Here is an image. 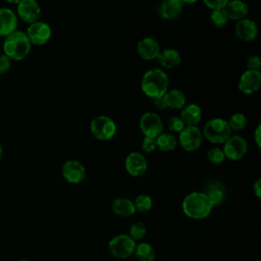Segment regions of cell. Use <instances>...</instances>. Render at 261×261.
Returning a JSON list of instances; mask_svg holds the SVG:
<instances>
[{"label": "cell", "mask_w": 261, "mask_h": 261, "mask_svg": "<svg viewBox=\"0 0 261 261\" xmlns=\"http://www.w3.org/2000/svg\"><path fill=\"white\" fill-rule=\"evenodd\" d=\"M168 76L160 68H152L146 71L141 81L142 92L151 99L163 96L168 91Z\"/></svg>", "instance_id": "1"}, {"label": "cell", "mask_w": 261, "mask_h": 261, "mask_svg": "<svg viewBox=\"0 0 261 261\" xmlns=\"http://www.w3.org/2000/svg\"><path fill=\"white\" fill-rule=\"evenodd\" d=\"M181 208L188 217L204 219L211 213L213 205L204 192H192L184 198Z\"/></svg>", "instance_id": "2"}, {"label": "cell", "mask_w": 261, "mask_h": 261, "mask_svg": "<svg viewBox=\"0 0 261 261\" xmlns=\"http://www.w3.org/2000/svg\"><path fill=\"white\" fill-rule=\"evenodd\" d=\"M31 42L25 33L20 31H14L10 35L6 36L3 50L4 54L13 60H22L31 51Z\"/></svg>", "instance_id": "3"}, {"label": "cell", "mask_w": 261, "mask_h": 261, "mask_svg": "<svg viewBox=\"0 0 261 261\" xmlns=\"http://www.w3.org/2000/svg\"><path fill=\"white\" fill-rule=\"evenodd\" d=\"M203 137L212 144H223L230 136L231 129L227 120L220 117H215L208 120L202 130Z\"/></svg>", "instance_id": "4"}, {"label": "cell", "mask_w": 261, "mask_h": 261, "mask_svg": "<svg viewBox=\"0 0 261 261\" xmlns=\"http://www.w3.org/2000/svg\"><path fill=\"white\" fill-rule=\"evenodd\" d=\"M90 132L97 140L108 141L116 134V123L109 116L99 115L92 119L90 123Z\"/></svg>", "instance_id": "5"}, {"label": "cell", "mask_w": 261, "mask_h": 261, "mask_svg": "<svg viewBox=\"0 0 261 261\" xmlns=\"http://www.w3.org/2000/svg\"><path fill=\"white\" fill-rule=\"evenodd\" d=\"M137 243L129 234H117L113 237L108 243L110 253L117 258L125 259L135 253Z\"/></svg>", "instance_id": "6"}, {"label": "cell", "mask_w": 261, "mask_h": 261, "mask_svg": "<svg viewBox=\"0 0 261 261\" xmlns=\"http://www.w3.org/2000/svg\"><path fill=\"white\" fill-rule=\"evenodd\" d=\"M139 127L145 137L156 139L163 132V122L157 113L146 112L140 118Z\"/></svg>", "instance_id": "7"}, {"label": "cell", "mask_w": 261, "mask_h": 261, "mask_svg": "<svg viewBox=\"0 0 261 261\" xmlns=\"http://www.w3.org/2000/svg\"><path fill=\"white\" fill-rule=\"evenodd\" d=\"M178 141L181 148L188 152L198 150L203 141L202 130L198 126H185L179 132Z\"/></svg>", "instance_id": "8"}, {"label": "cell", "mask_w": 261, "mask_h": 261, "mask_svg": "<svg viewBox=\"0 0 261 261\" xmlns=\"http://www.w3.org/2000/svg\"><path fill=\"white\" fill-rule=\"evenodd\" d=\"M248 150L247 141L241 136H230L224 143L222 151L225 155V158H228L232 161L242 159Z\"/></svg>", "instance_id": "9"}, {"label": "cell", "mask_w": 261, "mask_h": 261, "mask_svg": "<svg viewBox=\"0 0 261 261\" xmlns=\"http://www.w3.org/2000/svg\"><path fill=\"white\" fill-rule=\"evenodd\" d=\"M25 35L29 38L31 44L41 46L50 40L52 32L48 23L38 20L29 25Z\"/></svg>", "instance_id": "10"}, {"label": "cell", "mask_w": 261, "mask_h": 261, "mask_svg": "<svg viewBox=\"0 0 261 261\" xmlns=\"http://www.w3.org/2000/svg\"><path fill=\"white\" fill-rule=\"evenodd\" d=\"M61 173L63 178L69 184H80L86 177V168L77 160H67L62 165Z\"/></svg>", "instance_id": "11"}, {"label": "cell", "mask_w": 261, "mask_h": 261, "mask_svg": "<svg viewBox=\"0 0 261 261\" xmlns=\"http://www.w3.org/2000/svg\"><path fill=\"white\" fill-rule=\"evenodd\" d=\"M261 86V73L259 70L244 71L239 80V90L245 95H252L256 93Z\"/></svg>", "instance_id": "12"}, {"label": "cell", "mask_w": 261, "mask_h": 261, "mask_svg": "<svg viewBox=\"0 0 261 261\" xmlns=\"http://www.w3.org/2000/svg\"><path fill=\"white\" fill-rule=\"evenodd\" d=\"M17 14L24 22L31 24L39 20L41 7L36 0H21L17 3Z\"/></svg>", "instance_id": "13"}, {"label": "cell", "mask_w": 261, "mask_h": 261, "mask_svg": "<svg viewBox=\"0 0 261 261\" xmlns=\"http://www.w3.org/2000/svg\"><path fill=\"white\" fill-rule=\"evenodd\" d=\"M124 165L127 173L133 176L143 175L148 168L145 156L139 152H130L125 158Z\"/></svg>", "instance_id": "14"}, {"label": "cell", "mask_w": 261, "mask_h": 261, "mask_svg": "<svg viewBox=\"0 0 261 261\" xmlns=\"http://www.w3.org/2000/svg\"><path fill=\"white\" fill-rule=\"evenodd\" d=\"M234 34L238 39L244 42H251L255 40L258 35V27L254 20L245 17L237 21L234 25Z\"/></svg>", "instance_id": "15"}, {"label": "cell", "mask_w": 261, "mask_h": 261, "mask_svg": "<svg viewBox=\"0 0 261 261\" xmlns=\"http://www.w3.org/2000/svg\"><path fill=\"white\" fill-rule=\"evenodd\" d=\"M137 53L138 55L145 60H153L157 58L160 53V46L158 42L150 37L143 38L137 44Z\"/></svg>", "instance_id": "16"}, {"label": "cell", "mask_w": 261, "mask_h": 261, "mask_svg": "<svg viewBox=\"0 0 261 261\" xmlns=\"http://www.w3.org/2000/svg\"><path fill=\"white\" fill-rule=\"evenodd\" d=\"M17 28V17L9 8H0V36H8Z\"/></svg>", "instance_id": "17"}, {"label": "cell", "mask_w": 261, "mask_h": 261, "mask_svg": "<svg viewBox=\"0 0 261 261\" xmlns=\"http://www.w3.org/2000/svg\"><path fill=\"white\" fill-rule=\"evenodd\" d=\"M182 6L180 0H162L159 6V14L166 20H173L180 15Z\"/></svg>", "instance_id": "18"}, {"label": "cell", "mask_w": 261, "mask_h": 261, "mask_svg": "<svg viewBox=\"0 0 261 261\" xmlns=\"http://www.w3.org/2000/svg\"><path fill=\"white\" fill-rule=\"evenodd\" d=\"M223 10L228 19L238 21L246 17L249 12V7L243 0H229Z\"/></svg>", "instance_id": "19"}, {"label": "cell", "mask_w": 261, "mask_h": 261, "mask_svg": "<svg viewBox=\"0 0 261 261\" xmlns=\"http://www.w3.org/2000/svg\"><path fill=\"white\" fill-rule=\"evenodd\" d=\"M179 117L186 126H196L202 118L201 108L195 103L187 104L181 108Z\"/></svg>", "instance_id": "20"}, {"label": "cell", "mask_w": 261, "mask_h": 261, "mask_svg": "<svg viewBox=\"0 0 261 261\" xmlns=\"http://www.w3.org/2000/svg\"><path fill=\"white\" fill-rule=\"evenodd\" d=\"M156 59L158 60L159 64L162 67L167 68V69L176 67L177 65H179V63L181 61V57H180V54L178 53V51H176L175 49H171V48H167V49L160 51V53L158 54Z\"/></svg>", "instance_id": "21"}, {"label": "cell", "mask_w": 261, "mask_h": 261, "mask_svg": "<svg viewBox=\"0 0 261 261\" xmlns=\"http://www.w3.org/2000/svg\"><path fill=\"white\" fill-rule=\"evenodd\" d=\"M112 211L118 216L128 217L136 212V208L134 202L130 199L118 197L112 202Z\"/></svg>", "instance_id": "22"}, {"label": "cell", "mask_w": 261, "mask_h": 261, "mask_svg": "<svg viewBox=\"0 0 261 261\" xmlns=\"http://www.w3.org/2000/svg\"><path fill=\"white\" fill-rule=\"evenodd\" d=\"M204 193L210 200L213 207L220 205L223 202L225 196L224 187L219 181H211L210 184H208Z\"/></svg>", "instance_id": "23"}, {"label": "cell", "mask_w": 261, "mask_h": 261, "mask_svg": "<svg viewBox=\"0 0 261 261\" xmlns=\"http://www.w3.org/2000/svg\"><path fill=\"white\" fill-rule=\"evenodd\" d=\"M163 99L167 109H181L186 105V96L180 90L177 89L168 90L163 95Z\"/></svg>", "instance_id": "24"}, {"label": "cell", "mask_w": 261, "mask_h": 261, "mask_svg": "<svg viewBox=\"0 0 261 261\" xmlns=\"http://www.w3.org/2000/svg\"><path fill=\"white\" fill-rule=\"evenodd\" d=\"M156 146L162 152H170L176 148V138L168 133H161L156 139Z\"/></svg>", "instance_id": "25"}, {"label": "cell", "mask_w": 261, "mask_h": 261, "mask_svg": "<svg viewBox=\"0 0 261 261\" xmlns=\"http://www.w3.org/2000/svg\"><path fill=\"white\" fill-rule=\"evenodd\" d=\"M134 254L140 261H154L156 257L155 249L149 243H140L137 245Z\"/></svg>", "instance_id": "26"}, {"label": "cell", "mask_w": 261, "mask_h": 261, "mask_svg": "<svg viewBox=\"0 0 261 261\" xmlns=\"http://www.w3.org/2000/svg\"><path fill=\"white\" fill-rule=\"evenodd\" d=\"M231 130H243L247 126V117L243 113H233L227 120Z\"/></svg>", "instance_id": "27"}, {"label": "cell", "mask_w": 261, "mask_h": 261, "mask_svg": "<svg viewBox=\"0 0 261 261\" xmlns=\"http://www.w3.org/2000/svg\"><path fill=\"white\" fill-rule=\"evenodd\" d=\"M134 205H135L136 210H138L142 213L148 212L152 208V199L149 195L141 194L135 199Z\"/></svg>", "instance_id": "28"}, {"label": "cell", "mask_w": 261, "mask_h": 261, "mask_svg": "<svg viewBox=\"0 0 261 261\" xmlns=\"http://www.w3.org/2000/svg\"><path fill=\"white\" fill-rule=\"evenodd\" d=\"M210 21L216 28L221 29V28L225 27L228 22V18L226 16L223 8L212 10L211 13H210Z\"/></svg>", "instance_id": "29"}, {"label": "cell", "mask_w": 261, "mask_h": 261, "mask_svg": "<svg viewBox=\"0 0 261 261\" xmlns=\"http://www.w3.org/2000/svg\"><path fill=\"white\" fill-rule=\"evenodd\" d=\"M207 158L210 163L218 165V164H221L225 160V155L221 148L214 147V148H211L208 150Z\"/></svg>", "instance_id": "30"}, {"label": "cell", "mask_w": 261, "mask_h": 261, "mask_svg": "<svg viewBox=\"0 0 261 261\" xmlns=\"http://www.w3.org/2000/svg\"><path fill=\"white\" fill-rule=\"evenodd\" d=\"M146 232H147V229L145 224L141 221H138L130 225L128 234L130 236L132 239H134L135 241H138V240H142L145 237Z\"/></svg>", "instance_id": "31"}, {"label": "cell", "mask_w": 261, "mask_h": 261, "mask_svg": "<svg viewBox=\"0 0 261 261\" xmlns=\"http://www.w3.org/2000/svg\"><path fill=\"white\" fill-rule=\"evenodd\" d=\"M168 129L173 133H179L186 126L179 116H172L167 121Z\"/></svg>", "instance_id": "32"}, {"label": "cell", "mask_w": 261, "mask_h": 261, "mask_svg": "<svg viewBox=\"0 0 261 261\" xmlns=\"http://www.w3.org/2000/svg\"><path fill=\"white\" fill-rule=\"evenodd\" d=\"M142 149L146 152V153H152L157 149L156 146V140L154 138H148L145 137L143 139L142 142Z\"/></svg>", "instance_id": "33"}, {"label": "cell", "mask_w": 261, "mask_h": 261, "mask_svg": "<svg viewBox=\"0 0 261 261\" xmlns=\"http://www.w3.org/2000/svg\"><path fill=\"white\" fill-rule=\"evenodd\" d=\"M229 0H203L204 4L211 10L222 9L228 3Z\"/></svg>", "instance_id": "34"}, {"label": "cell", "mask_w": 261, "mask_h": 261, "mask_svg": "<svg viewBox=\"0 0 261 261\" xmlns=\"http://www.w3.org/2000/svg\"><path fill=\"white\" fill-rule=\"evenodd\" d=\"M246 65L249 70H259L261 66V59L259 56L252 55L248 58Z\"/></svg>", "instance_id": "35"}, {"label": "cell", "mask_w": 261, "mask_h": 261, "mask_svg": "<svg viewBox=\"0 0 261 261\" xmlns=\"http://www.w3.org/2000/svg\"><path fill=\"white\" fill-rule=\"evenodd\" d=\"M10 66H11L10 58H8L5 54L0 53V74L7 72Z\"/></svg>", "instance_id": "36"}, {"label": "cell", "mask_w": 261, "mask_h": 261, "mask_svg": "<svg viewBox=\"0 0 261 261\" xmlns=\"http://www.w3.org/2000/svg\"><path fill=\"white\" fill-rule=\"evenodd\" d=\"M153 103H154V106L160 110H166L167 107L165 105V102H164V99H163V96L159 97V98H156V99H153Z\"/></svg>", "instance_id": "37"}, {"label": "cell", "mask_w": 261, "mask_h": 261, "mask_svg": "<svg viewBox=\"0 0 261 261\" xmlns=\"http://www.w3.org/2000/svg\"><path fill=\"white\" fill-rule=\"evenodd\" d=\"M254 140H255V143H256L257 147L260 148L261 147V125L260 124H258L256 129H255Z\"/></svg>", "instance_id": "38"}, {"label": "cell", "mask_w": 261, "mask_h": 261, "mask_svg": "<svg viewBox=\"0 0 261 261\" xmlns=\"http://www.w3.org/2000/svg\"><path fill=\"white\" fill-rule=\"evenodd\" d=\"M253 191H254V194L255 196L260 199L261 198V179L260 178H257L256 181L254 182L253 185Z\"/></svg>", "instance_id": "39"}, {"label": "cell", "mask_w": 261, "mask_h": 261, "mask_svg": "<svg viewBox=\"0 0 261 261\" xmlns=\"http://www.w3.org/2000/svg\"><path fill=\"white\" fill-rule=\"evenodd\" d=\"M180 1L182 2V4H184V3H187V4H193V3L197 2L198 0H180Z\"/></svg>", "instance_id": "40"}, {"label": "cell", "mask_w": 261, "mask_h": 261, "mask_svg": "<svg viewBox=\"0 0 261 261\" xmlns=\"http://www.w3.org/2000/svg\"><path fill=\"white\" fill-rule=\"evenodd\" d=\"M5 1H7L8 3H12V4H17V3H19L21 0H5Z\"/></svg>", "instance_id": "41"}, {"label": "cell", "mask_w": 261, "mask_h": 261, "mask_svg": "<svg viewBox=\"0 0 261 261\" xmlns=\"http://www.w3.org/2000/svg\"><path fill=\"white\" fill-rule=\"evenodd\" d=\"M1 156H2V148H1V145H0V160H1Z\"/></svg>", "instance_id": "42"}, {"label": "cell", "mask_w": 261, "mask_h": 261, "mask_svg": "<svg viewBox=\"0 0 261 261\" xmlns=\"http://www.w3.org/2000/svg\"><path fill=\"white\" fill-rule=\"evenodd\" d=\"M17 261H29V260H25V259H20V260H17Z\"/></svg>", "instance_id": "43"}]
</instances>
